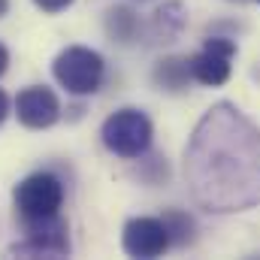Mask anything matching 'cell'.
Masks as SVG:
<instances>
[{
	"label": "cell",
	"mask_w": 260,
	"mask_h": 260,
	"mask_svg": "<svg viewBox=\"0 0 260 260\" xmlns=\"http://www.w3.org/2000/svg\"><path fill=\"white\" fill-rule=\"evenodd\" d=\"M185 179L206 212L260 206V127L227 100L206 109L185 148Z\"/></svg>",
	"instance_id": "obj_1"
},
{
	"label": "cell",
	"mask_w": 260,
	"mask_h": 260,
	"mask_svg": "<svg viewBox=\"0 0 260 260\" xmlns=\"http://www.w3.org/2000/svg\"><path fill=\"white\" fill-rule=\"evenodd\" d=\"M52 76H55V82L61 88H67V94L91 97L103 85L106 61H103L100 52H94L88 46H67L64 52H58V58L52 61Z\"/></svg>",
	"instance_id": "obj_2"
},
{
	"label": "cell",
	"mask_w": 260,
	"mask_h": 260,
	"mask_svg": "<svg viewBox=\"0 0 260 260\" xmlns=\"http://www.w3.org/2000/svg\"><path fill=\"white\" fill-rule=\"evenodd\" d=\"M100 139L103 145L124 157V160H139L148 148H151V139H154V124L151 118L142 112V109H133V106H124L118 112H112L103 127H100Z\"/></svg>",
	"instance_id": "obj_3"
},
{
	"label": "cell",
	"mask_w": 260,
	"mask_h": 260,
	"mask_svg": "<svg viewBox=\"0 0 260 260\" xmlns=\"http://www.w3.org/2000/svg\"><path fill=\"white\" fill-rule=\"evenodd\" d=\"M12 203H15V212L24 224L55 218V215H61V206H64V185L49 170L30 173L15 185Z\"/></svg>",
	"instance_id": "obj_4"
},
{
	"label": "cell",
	"mask_w": 260,
	"mask_h": 260,
	"mask_svg": "<svg viewBox=\"0 0 260 260\" xmlns=\"http://www.w3.org/2000/svg\"><path fill=\"white\" fill-rule=\"evenodd\" d=\"M173 245L170 230L164 224V218H151V215H139L130 218L121 230V248L130 257H142V260H154L160 254H167Z\"/></svg>",
	"instance_id": "obj_5"
},
{
	"label": "cell",
	"mask_w": 260,
	"mask_h": 260,
	"mask_svg": "<svg viewBox=\"0 0 260 260\" xmlns=\"http://www.w3.org/2000/svg\"><path fill=\"white\" fill-rule=\"evenodd\" d=\"M24 227H27V236L12 245V254H21V257H67L70 254L67 221L61 215L30 221Z\"/></svg>",
	"instance_id": "obj_6"
},
{
	"label": "cell",
	"mask_w": 260,
	"mask_h": 260,
	"mask_svg": "<svg viewBox=\"0 0 260 260\" xmlns=\"http://www.w3.org/2000/svg\"><path fill=\"white\" fill-rule=\"evenodd\" d=\"M236 55H239L236 40H230V37H209L203 43V49L191 58V73H194V79L200 85L218 88V85H224L230 79Z\"/></svg>",
	"instance_id": "obj_7"
},
{
	"label": "cell",
	"mask_w": 260,
	"mask_h": 260,
	"mask_svg": "<svg viewBox=\"0 0 260 260\" xmlns=\"http://www.w3.org/2000/svg\"><path fill=\"white\" fill-rule=\"evenodd\" d=\"M15 115L27 130H46L58 124L61 118V100L46 85H27L15 97Z\"/></svg>",
	"instance_id": "obj_8"
},
{
	"label": "cell",
	"mask_w": 260,
	"mask_h": 260,
	"mask_svg": "<svg viewBox=\"0 0 260 260\" xmlns=\"http://www.w3.org/2000/svg\"><path fill=\"white\" fill-rule=\"evenodd\" d=\"M194 73H191V58H160L151 70V82L167 91V94H182L188 91Z\"/></svg>",
	"instance_id": "obj_9"
},
{
	"label": "cell",
	"mask_w": 260,
	"mask_h": 260,
	"mask_svg": "<svg viewBox=\"0 0 260 260\" xmlns=\"http://www.w3.org/2000/svg\"><path fill=\"white\" fill-rule=\"evenodd\" d=\"M106 34L112 37V43H121V46L133 43L139 37V15L133 9H127V6L109 9V15H106Z\"/></svg>",
	"instance_id": "obj_10"
},
{
	"label": "cell",
	"mask_w": 260,
	"mask_h": 260,
	"mask_svg": "<svg viewBox=\"0 0 260 260\" xmlns=\"http://www.w3.org/2000/svg\"><path fill=\"white\" fill-rule=\"evenodd\" d=\"M154 27H157V37L164 40H176L185 27V6L179 0H170L157 9V18H154Z\"/></svg>",
	"instance_id": "obj_11"
},
{
	"label": "cell",
	"mask_w": 260,
	"mask_h": 260,
	"mask_svg": "<svg viewBox=\"0 0 260 260\" xmlns=\"http://www.w3.org/2000/svg\"><path fill=\"white\" fill-rule=\"evenodd\" d=\"M164 224H167V230H170L173 245H188V242H194L197 224H194V218H191L188 212L170 209V212H164Z\"/></svg>",
	"instance_id": "obj_12"
},
{
	"label": "cell",
	"mask_w": 260,
	"mask_h": 260,
	"mask_svg": "<svg viewBox=\"0 0 260 260\" xmlns=\"http://www.w3.org/2000/svg\"><path fill=\"white\" fill-rule=\"evenodd\" d=\"M76 0H34V6L37 9H43L46 15H58V12H64V9H70Z\"/></svg>",
	"instance_id": "obj_13"
},
{
	"label": "cell",
	"mask_w": 260,
	"mask_h": 260,
	"mask_svg": "<svg viewBox=\"0 0 260 260\" xmlns=\"http://www.w3.org/2000/svg\"><path fill=\"white\" fill-rule=\"evenodd\" d=\"M6 115H9V97H6V91L0 88V124L6 121Z\"/></svg>",
	"instance_id": "obj_14"
},
{
	"label": "cell",
	"mask_w": 260,
	"mask_h": 260,
	"mask_svg": "<svg viewBox=\"0 0 260 260\" xmlns=\"http://www.w3.org/2000/svg\"><path fill=\"white\" fill-rule=\"evenodd\" d=\"M6 70H9V49L0 43V76H3Z\"/></svg>",
	"instance_id": "obj_15"
},
{
	"label": "cell",
	"mask_w": 260,
	"mask_h": 260,
	"mask_svg": "<svg viewBox=\"0 0 260 260\" xmlns=\"http://www.w3.org/2000/svg\"><path fill=\"white\" fill-rule=\"evenodd\" d=\"M6 12H9V0H0V18H3Z\"/></svg>",
	"instance_id": "obj_16"
},
{
	"label": "cell",
	"mask_w": 260,
	"mask_h": 260,
	"mask_svg": "<svg viewBox=\"0 0 260 260\" xmlns=\"http://www.w3.org/2000/svg\"><path fill=\"white\" fill-rule=\"evenodd\" d=\"M257 3H260V0H257Z\"/></svg>",
	"instance_id": "obj_17"
}]
</instances>
